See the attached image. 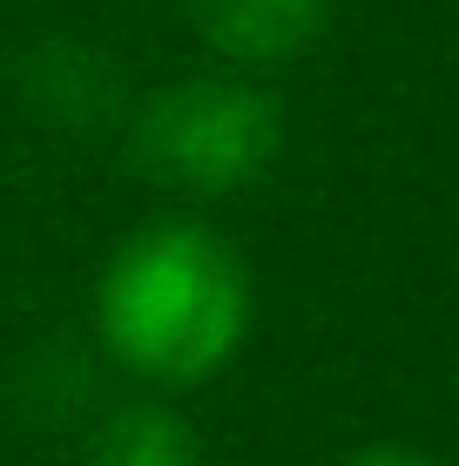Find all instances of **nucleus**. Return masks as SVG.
I'll use <instances>...</instances> for the list:
<instances>
[{
  "instance_id": "1",
  "label": "nucleus",
  "mask_w": 459,
  "mask_h": 466,
  "mask_svg": "<svg viewBox=\"0 0 459 466\" xmlns=\"http://www.w3.org/2000/svg\"><path fill=\"white\" fill-rule=\"evenodd\" d=\"M250 331V278L216 230L149 223L95 278V339L149 385H203Z\"/></svg>"
},
{
  "instance_id": "2",
  "label": "nucleus",
  "mask_w": 459,
  "mask_h": 466,
  "mask_svg": "<svg viewBox=\"0 0 459 466\" xmlns=\"http://www.w3.org/2000/svg\"><path fill=\"white\" fill-rule=\"evenodd\" d=\"M135 163L189 197H230L250 189L284 149V116L257 82L236 75H189L155 88L129 128Z\"/></svg>"
},
{
  "instance_id": "3",
  "label": "nucleus",
  "mask_w": 459,
  "mask_h": 466,
  "mask_svg": "<svg viewBox=\"0 0 459 466\" xmlns=\"http://www.w3.org/2000/svg\"><path fill=\"white\" fill-rule=\"evenodd\" d=\"M189 14L224 61L264 68V61H291L318 41L331 0H189Z\"/></svg>"
},
{
  "instance_id": "4",
  "label": "nucleus",
  "mask_w": 459,
  "mask_h": 466,
  "mask_svg": "<svg viewBox=\"0 0 459 466\" xmlns=\"http://www.w3.org/2000/svg\"><path fill=\"white\" fill-rule=\"evenodd\" d=\"M88 466H203V460H196V440H189V426L176 412L129 406V412H115V420L95 432Z\"/></svg>"
},
{
  "instance_id": "5",
  "label": "nucleus",
  "mask_w": 459,
  "mask_h": 466,
  "mask_svg": "<svg viewBox=\"0 0 459 466\" xmlns=\"http://www.w3.org/2000/svg\"><path fill=\"white\" fill-rule=\"evenodd\" d=\"M344 466H446V460L419 453V446H365V453H352Z\"/></svg>"
}]
</instances>
